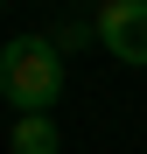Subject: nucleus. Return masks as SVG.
<instances>
[{"label":"nucleus","mask_w":147,"mask_h":154,"mask_svg":"<svg viewBox=\"0 0 147 154\" xmlns=\"http://www.w3.org/2000/svg\"><path fill=\"white\" fill-rule=\"evenodd\" d=\"M0 98L21 112V119H56V98H63V49L49 35H14L0 42Z\"/></svg>","instance_id":"f257e3e1"},{"label":"nucleus","mask_w":147,"mask_h":154,"mask_svg":"<svg viewBox=\"0 0 147 154\" xmlns=\"http://www.w3.org/2000/svg\"><path fill=\"white\" fill-rule=\"evenodd\" d=\"M98 42H105V56L119 63H147V0H105V14H98Z\"/></svg>","instance_id":"f03ea898"},{"label":"nucleus","mask_w":147,"mask_h":154,"mask_svg":"<svg viewBox=\"0 0 147 154\" xmlns=\"http://www.w3.org/2000/svg\"><path fill=\"white\" fill-rule=\"evenodd\" d=\"M7 154H63V133H56V119H14V133H7Z\"/></svg>","instance_id":"7ed1b4c3"},{"label":"nucleus","mask_w":147,"mask_h":154,"mask_svg":"<svg viewBox=\"0 0 147 154\" xmlns=\"http://www.w3.org/2000/svg\"><path fill=\"white\" fill-rule=\"evenodd\" d=\"M91 35H98V28H84V21H70V28H63V35H49V42H56V49H84Z\"/></svg>","instance_id":"20e7f679"}]
</instances>
